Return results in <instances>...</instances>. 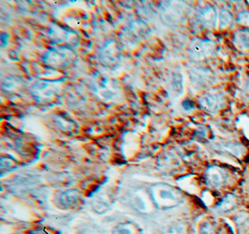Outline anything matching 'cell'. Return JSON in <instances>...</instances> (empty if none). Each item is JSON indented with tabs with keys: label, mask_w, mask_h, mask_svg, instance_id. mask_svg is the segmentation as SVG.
Instances as JSON below:
<instances>
[{
	"label": "cell",
	"mask_w": 249,
	"mask_h": 234,
	"mask_svg": "<svg viewBox=\"0 0 249 234\" xmlns=\"http://www.w3.org/2000/svg\"><path fill=\"white\" fill-rule=\"evenodd\" d=\"M154 203L160 208H172L178 206L182 201L181 194L168 185H156L151 190Z\"/></svg>",
	"instance_id": "6da1fadb"
},
{
	"label": "cell",
	"mask_w": 249,
	"mask_h": 234,
	"mask_svg": "<svg viewBox=\"0 0 249 234\" xmlns=\"http://www.w3.org/2000/svg\"><path fill=\"white\" fill-rule=\"evenodd\" d=\"M60 89L59 81H40L36 83L32 88V94L36 100H52Z\"/></svg>",
	"instance_id": "7a4b0ae2"
},
{
	"label": "cell",
	"mask_w": 249,
	"mask_h": 234,
	"mask_svg": "<svg viewBox=\"0 0 249 234\" xmlns=\"http://www.w3.org/2000/svg\"><path fill=\"white\" fill-rule=\"evenodd\" d=\"M204 180L210 188L219 189L228 182L229 174L223 168L211 166L205 171Z\"/></svg>",
	"instance_id": "3957f363"
},
{
	"label": "cell",
	"mask_w": 249,
	"mask_h": 234,
	"mask_svg": "<svg viewBox=\"0 0 249 234\" xmlns=\"http://www.w3.org/2000/svg\"><path fill=\"white\" fill-rule=\"evenodd\" d=\"M72 56L73 53L69 49L58 48L49 52L44 57V61L47 65L51 67H65L71 60Z\"/></svg>",
	"instance_id": "277c9868"
},
{
	"label": "cell",
	"mask_w": 249,
	"mask_h": 234,
	"mask_svg": "<svg viewBox=\"0 0 249 234\" xmlns=\"http://www.w3.org/2000/svg\"><path fill=\"white\" fill-rule=\"evenodd\" d=\"M199 103L202 108H204L205 111L215 114L223 107L225 103V98L224 95L220 92H210L200 98Z\"/></svg>",
	"instance_id": "5b68a950"
},
{
	"label": "cell",
	"mask_w": 249,
	"mask_h": 234,
	"mask_svg": "<svg viewBox=\"0 0 249 234\" xmlns=\"http://www.w3.org/2000/svg\"><path fill=\"white\" fill-rule=\"evenodd\" d=\"M214 44L208 40H197L194 41L190 49L191 56L195 60L204 59L211 55L214 52Z\"/></svg>",
	"instance_id": "8992f818"
},
{
	"label": "cell",
	"mask_w": 249,
	"mask_h": 234,
	"mask_svg": "<svg viewBox=\"0 0 249 234\" xmlns=\"http://www.w3.org/2000/svg\"><path fill=\"white\" fill-rule=\"evenodd\" d=\"M198 19L206 27H215L217 22V12L212 6H207L198 12Z\"/></svg>",
	"instance_id": "52a82bcc"
},
{
	"label": "cell",
	"mask_w": 249,
	"mask_h": 234,
	"mask_svg": "<svg viewBox=\"0 0 249 234\" xmlns=\"http://www.w3.org/2000/svg\"><path fill=\"white\" fill-rule=\"evenodd\" d=\"M52 38L56 42H75V34L62 27H55L51 32Z\"/></svg>",
	"instance_id": "ba28073f"
},
{
	"label": "cell",
	"mask_w": 249,
	"mask_h": 234,
	"mask_svg": "<svg viewBox=\"0 0 249 234\" xmlns=\"http://www.w3.org/2000/svg\"><path fill=\"white\" fill-rule=\"evenodd\" d=\"M237 205V201L236 197L232 194H229L225 196L221 201L215 206V210L218 213L224 214V213H229L235 209Z\"/></svg>",
	"instance_id": "9c48e42d"
},
{
	"label": "cell",
	"mask_w": 249,
	"mask_h": 234,
	"mask_svg": "<svg viewBox=\"0 0 249 234\" xmlns=\"http://www.w3.org/2000/svg\"><path fill=\"white\" fill-rule=\"evenodd\" d=\"M233 43L242 51L249 50V31L247 29L239 30L233 36Z\"/></svg>",
	"instance_id": "30bf717a"
},
{
	"label": "cell",
	"mask_w": 249,
	"mask_h": 234,
	"mask_svg": "<svg viewBox=\"0 0 249 234\" xmlns=\"http://www.w3.org/2000/svg\"><path fill=\"white\" fill-rule=\"evenodd\" d=\"M79 201V193L75 190H70L65 192L61 197V202L67 207H71L76 205Z\"/></svg>",
	"instance_id": "8fae6325"
},
{
	"label": "cell",
	"mask_w": 249,
	"mask_h": 234,
	"mask_svg": "<svg viewBox=\"0 0 249 234\" xmlns=\"http://www.w3.org/2000/svg\"><path fill=\"white\" fill-rule=\"evenodd\" d=\"M111 54H117V50L116 48H111V47H107L104 49V52H103L102 56L103 62L104 64L106 65H113L116 64V61H117V58L118 57H115V56H111Z\"/></svg>",
	"instance_id": "7c38bea8"
},
{
	"label": "cell",
	"mask_w": 249,
	"mask_h": 234,
	"mask_svg": "<svg viewBox=\"0 0 249 234\" xmlns=\"http://www.w3.org/2000/svg\"><path fill=\"white\" fill-rule=\"evenodd\" d=\"M113 234H138L136 226L131 223H122L114 229Z\"/></svg>",
	"instance_id": "4fadbf2b"
},
{
	"label": "cell",
	"mask_w": 249,
	"mask_h": 234,
	"mask_svg": "<svg viewBox=\"0 0 249 234\" xmlns=\"http://www.w3.org/2000/svg\"><path fill=\"white\" fill-rule=\"evenodd\" d=\"M233 22V17L231 13L227 10H222L219 13V23L221 28H226Z\"/></svg>",
	"instance_id": "5bb4252c"
},
{
	"label": "cell",
	"mask_w": 249,
	"mask_h": 234,
	"mask_svg": "<svg viewBox=\"0 0 249 234\" xmlns=\"http://www.w3.org/2000/svg\"><path fill=\"white\" fill-rule=\"evenodd\" d=\"M166 234H186V227L180 223L173 225L167 230Z\"/></svg>",
	"instance_id": "9a60e30c"
},
{
	"label": "cell",
	"mask_w": 249,
	"mask_h": 234,
	"mask_svg": "<svg viewBox=\"0 0 249 234\" xmlns=\"http://www.w3.org/2000/svg\"><path fill=\"white\" fill-rule=\"evenodd\" d=\"M237 22L240 24H244V25L249 26V11L241 12L238 16Z\"/></svg>",
	"instance_id": "2e32d148"
},
{
	"label": "cell",
	"mask_w": 249,
	"mask_h": 234,
	"mask_svg": "<svg viewBox=\"0 0 249 234\" xmlns=\"http://www.w3.org/2000/svg\"><path fill=\"white\" fill-rule=\"evenodd\" d=\"M199 234H215L214 227L210 223H205L200 230Z\"/></svg>",
	"instance_id": "e0dca14e"
},
{
	"label": "cell",
	"mask_w": 249,
	"mask_h": 234,
	"mask_svg": "<svg viewBox=\"0 0 249 234\" xmlns=\"http://www.w3.org/2000/svg\"><path fill=\"white\" fill-rule=\"evenodd\" d=\"M48 234L46 231H44V230H37V231H36V232H34L33 234Z\"/></svg>",
	"instance_id": "ac0fdd59"
},
{
	"label": "cell",
	"mask_w": 249,
	"mask_h": 234,
	"mask_svg": "<svg viewBox=\"0 0 249 234\" xmlns=\"http://www.w3.org/2000/svg\"><path fill=\"white\" fill-rule=\"evenodd\" d=\"M248 90H249V84H248Z\"/></svg>",
	"instance_id": "d6986e66"
}]
</instances>
